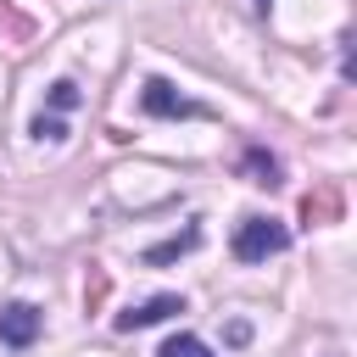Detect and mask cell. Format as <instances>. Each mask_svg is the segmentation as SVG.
I'll return each mask as SVG.
<instances>
[{
  "instance_id": "obj_7",
  "label": "cell",
  "mask_w": 357,
  "mask_h": 357,
  "mask_svg": "<svg viewBox=\"0 0 357 357\" xmlns=\"http://www.w3.org/2000/svg\"><path fill=\"white\" fill-rule=\"evenodd\" d=\"M162 357H212V351H206V340H195V335H173V340L162 346Z\"/></svg>"
},
{
  "instance_id": "obj_5",
  "label": "cell",
  "mask_w": 357,
  "mask_h": 357,
  "mask_svg": "<svg viewBox=\"0 0 357 357\" xmlns=\"http://www.w3.org/2000/svg\"><path fill=\"white\" fill-rule=\"evenodd\" d=\"M195 245H201V229L190 223L184 234H173V240H162V245H151V251H145V262H173V257H184V251H195Z\"/></svg>"
},
{
  "instance_id": "obj_8",
  "label": "cell",
  "mask_w": 357,
  "mask_h": 357,
  "mask_svg": "<svg viewBox=\"0 0 357 357\" xmlns=\"http://www.w3.org/2000/svg\"><path fill=\"white\" fill-rule=\"evenodd\" d=\"M50 106H56V112H73V106H78V84L56 78V84H50Z\"/></svg>"
},
{
  "instance_id": "obj_3",
  "label": "cell",
  "mask_w": 357,
  "mask_h": 357,
  "mask_svg": "<svg viewBox=\"0 0 357 357\" xmlns=\"http://www.w3.org/2000/svg\"><path fill=\"white\" fill-rule=\"evenodd\" d=\"M139 106H145L151 117H201V106H195L190 95H178L167 78H151V84L139 89Z\"/></svg>"
},
{
  "instance_id": "obj_10",
  "label": "cell",
  "mask_w": 357,
  "mask_h": 357,
  "mask_svg": "<svg viewBox=\"0 0 357 357\" xmlns=\"http://www.w3.org/2000/svg\"><path fill=\"white\" fill-rule=\"evenodd\" d=\"M33 134H39V139H61L67 128H61V117H33Z\"/></svg>"
},
{
  "instance_id": "obj_6",
  "label": "cell",
  "mask_w": 357,
  "mask_h": 357,
  "mask_svg": "<svg viewBox=\"0 0 357 357\" xmlns=\"http://www.w3.org/2000/svg\"><path fill=\"white\" fill-rule=\"evenodd\" d=\"M245 173H251V184H268V190L279 184V162H273L268 151H257V145L245 151Z\"/></svg>"
},
{
  "instance_id": "obj_9",
  "label": "cell",
  "mask_w": 357,
  "mask_h": 357,
  "mask_svg": "<svg viewBox=\"0 0 357 357\" xmlns=\"http://www.w3.org/2000/svg\"><path fill=\"white\" fill-rule=\"evenodd\" d=\"M301 212H307V223H312V218H329V212H335V190H324L318 201L307 195V206H301Z\"/></svg>"
},
{
  "instance_id": "obj_4",
  "label": "cell",
  "mask_w": 357,
  "mask_h": 357,
  "mask_svg": "<svg viewBox=\"0 0 357 357\" xmlns=\"http://www.w3.org/2000/svg\"><path fill=\"white\" fill-rule=\"evenodd\" d=\"M173 312H184V296H151V301L117 312V329L134 335V329H151V324H162V318H173Z\"/></svg>"
},
{
  "instance_id": "obj_1",
  "label": "cell",
  "mask_w": 357,
  "mask_h": 357,
  "mask_svg": "<svg viewBox=\"0 0 357 357\" xmlns=\"http://www.w3.org/2000/svg\"><path fill=\"white\" fill-rule=\"evenodd\" d=\"M290 245V229L279 223V218H245L240 229H234V257L240 262H268V257H279Z\"/></svg>"
},
{
  "instance_id": "obj_2",
  "label": "cell",
  "mask_w": 357,
  "mask_h": 357,
  "mask_svg": "<svg viewBox=\"0 0 357 357\" xmlns=\"http://www.w3.org/2000/svg\"><path fill=\"white\" fill-rule=\"evenodd\" d=\"M39 329H45V312L33 307V301H6L0 307V346H33L39 340Z\"/></svg>"
}]
</instances>
